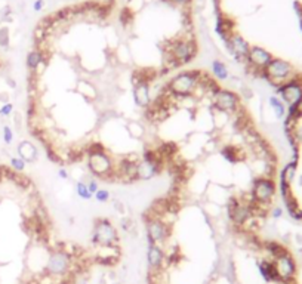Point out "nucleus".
Returning <instances> with one entry per match:
<instances>
[{"label": "nucleus", "mask_w": 302, "mask_h": 284, "mask_svg": "<svg viewBox=\"0 0 302 284\" xmlns=\"http://www.w3.org/2000/svg\"><path fill=\"white\" fill-rule=\"evenodd\" d=\"M210 72H212V78L216 83H224L230 78V70L226 67V64L222 60H212L210 62Z\"/></svg>", "instance_id": "15"}, {"label": "nucleus", "mask_w": 302, "mask_h": 284, "mask_svg": "<svg viewBox=\"0 0 302 284\" xmlns=\"http://www.w3.org/2000/svg\"><path fill=\"white\" fill-rule=\"evenodd\" d=\"M56 175H58L60 179H62V180H68V179H70V174H68V170H67L66 168H60L58 172H56Z\"/></svg>", "instance_id": "29"}, {"label": "nucleus", "mask_w": 302, "mask_h": 284, "mask_svg": "<svg viewBox=\"0 0 302 284\" xmlns=\"http://www.w3.org/2000/svg\"><path fill=\"white\" fill-rule=\"evenodd\" d=\"M9 44V30L0 28V46L6 48Z\"/></svg>", "instance_id": "27"}, {"label": "nucleus", "mask_w": 302, "mask_h": 284, "mask_svg": "<svg viewBox=\"0 0 302 284\" xmlns=\"http://www.w3.org/2000/svg\"><path fill=\"white\" fill-rule=\"evenodd\" d=\"M14 112V104L10 102H4L0 106V117H9Z\"/></svg>", "instance_id": "25"}, {"label": "nucleus", "mask_w": 302, "mask_h": 284, "mask_svg": "<svg viewBox=\"0 0 302 284\" xmlns=\"http://www.w3.org/2000/svg\"><path fill=\"white\" fill-rule=\"evenodd\" d=\"M226 49L228 50V54L237 61V62H246L249 50H250V44L249 42L240 34V33H232L230 36L228 42L226 44Z\"/></svg>", "instance_id": "9"}, {"label": "nucleus", "mask_w": 302, "mask_h": 284, "mask_svg": "<svg viewBox=\"0 0 302 284\" xmlns=\"http://www.w3.org/2000/svg\"><path fill=\"white\" fill-rule=\"evenodd\" d=\"M168 2H170L174 6H178V8L186 9V8H188L190 4H191V2H192V0H168Z\"/></svg>", "instance_id": "28"}, {"label": "nucleus", "mask_w": 302, "mask_h": 284, "mask_svg": "<svg viewBox=\"0 0 302 284\" xmlns=\"http://www.w3.org/2000/svg\"><path fill=\"white\" fill-rule=\"evenodd\" d=\"M272 216H274V218H280V216H282V209H274V210H272Z\"/></svg>", "instance_id": "31"}, {"label": "nucleus", "mask_w": 302, "mask_h": 284, "mask_svg": "<svg viewBox=\"0 0 302 284\" xmlns=\"http://www.w3.org/2000/svg\"><path fill=\"white\" fill-rule=\"evenodd\" d=\"M151 83H138L132 88V100L134 104L142 110H147L151 106L152 96L150 92Z\"/></svg>", "instance_id": "12"}, {"label": "nucleus", "mask_w": 302, "mask_h": 284, "mask_svg": "<svg viewBox=\"0 0 302 284\" xmlns=\"http://www.w3.org/2000/svg\"><path fill=\"white\" fill-rule=\"evenodd\" d=\"M197 43L192 37L184 36V37H176L172 40L166 49H164V56L172 58L180 67L191 62L196 55H197Z\"/></svg>", "instance_id": "3"}, {"label": "nucleus", "mask_w": 302, "mask_h": 284, "mask_svg": "<svg viewBox=\"0 0 302 284\" xmlns=\"http://www.w3.org/2000/svg\"><path fill=\"white\" fill-rule=\"evenodd\" d=\"M73 266V254L64 248H56L49 253L43 272L48 277H64L70 272Z\"/></svg>", "instance_id": "5"}, {"label": "nucleus", "mask_w": 302, "mask_h": 284, "mask_svg": "<svg viewBox=\"0 0 302 284\" xmlns=\"http://www.w3.org/2000/svg\"><path fill=\"white\" fill-rule=\"evenodd\" d=\"M90 242L95 248H113L118 243V232L112 220L100 218L94 222Z\"/></svg>", "instance_id": "4"}, {"label": "nucleus", "mask_w": 302, "mask_h": 284, "mask_svg": "<svg viewBox=\"0 0 302 284\" xmlns=\"http://www.w3.org/2000/svg\"><path fill=\"white\" fill-rule=\"evenodd\" d=\"M94 198H95V202L104 204V203H108V202H110L112 194H110V191H108L107 188H100V190L94 194Z\"/></svg>", "instance_id": "22"}, {"label": "nucleus", "mask_w": 302, "mask_h": 284, "mask_svg": "<svg viewBox=\"0 0 302 284\" xmlns=\"http://www.w3.org/2000/svg\"><path fill=\"white\" fill-rule=\"evenodd\" d=\"M280 94H282V96H283V100L288 102V104H296L298 101H300V98H301V92H300V89L296 88V86H294V84H289V86H284V88H282L280 89Z\"/></svg>", "instance_id": "19"}, {"label": "nucleus", "mask_w": 302, "mask_h": 284, "mask_svg": "<svg viewBox=\"0 0 302 284\" xmlns=\"http://www.w3.org/2000/svg\"><path fill=\"white\" fill-rule=\"evenodd\" d=\"M46 64L44 62V50H40V49H33L27 54L26 56V66L27 68L32 71L33 74H36L38 70L40 68V66Z\"/></svg>", "instance_id": "16"}, {"label": "nucleus", "mask_w": 302, "mask_h": 284, "mask_svg": "<svg viewBox=\"0 0 302 284\" xmlns=\"http://www.w3.org/2000/svg\"><path fill=\"white\" fill-rule=\"evenodd\" d=\"M210 102H212L210 106H215V108L224 111V112L230 114V116L236 114L240 110V104H242L240 95L236 90L224 89V88H220L216 92L212 94Z\"/></svg>", "instance_id": "7"}, {"label": "nucleus", "mask_w": 302, "mask_h": 284, "mask_svg": "<svg viewBox=\"0 0 302 284\" xmlns=\"http://www.w3.org/2000/svg\"><path fill=\"white\" fill-rule=\"evenodd\" d=\"M271 60H272V55L268 50H265L264 48H261V46H250L246 64L250 68L262 72L265 70V67L271 62Z\"/></svg>", "instance_id": "10"}, {"label": "nucleus", "mask_w": 302, "mask_h": 284, "mask_svg": "<svg viewBox=\"0 0 302 284\" xmlns=\"http://www.w3.org/2000/svg\"><path fill=\"white\" fill-rule=\"evenodd\" d=\"M170 225L166 224L162 218L146 216V234L148 244H166L170 237Z\"/></svg>", "instance_id": "6"}, {"label": "nucleus", "mask_w": 302, "mask_h": 284, "mask_svg": "<svg viewBox=\"0 0 302 284\" xmlns=\"http://www.w3.org/2000/svg\"><path fill=\"white\" fill-rule=\"evenodd\" d=\"M74 191H76V196H77L80 200H83V202H89V200L94 197V196L89 192V190H88L86 180H83V179H80V180L76 182Z\"/></svg>", "instance_id": "20"}, {"label": "nucleus", "mask_w": 302, "mask_h": 284, "mask_svg": "<svg viewBox=\"0 0 302 284\" xmlns=\"http://www.w3.org/2000/svg\"><path fill=\"white\" fill-rule=\"evenodd\" d=\"M126 132H128V136L130 140L140 141L146 135V126L142 123H140L138 120H129L126 123Z\"/></svg>", "instance_id": "17"}, {"label": "nucleus", "mask_w": 302, "mask_h": 284, "mask_svg": "<svg viewBox=\"0 0 302 284\" xmlns=\"http://www.w3.org/2000/svg\"><path fill=\"white\" fill-rule=\"evenodd\" d=\"M202 76H203V71L200 70L180 71L170 80L166 82V92L170 95L174 102L194 98V94L200 84Z\"/></svg>", "instance_id": "1"}, {"label": "nucleus", "mask_w": 302, "mask_h": 284, "mask_svg": "<svg viewBox=\"0 0 302 284\" xmlns=\"http://www.w3.org/2000/svg\"><path fill=\"white\" fill-rule=\"evenodd\" d=\"M77 92L82 96H84L86 100H92V101L96 100V96H98V90H96L95 84L92 82H89V80H78Z\"/></svg>", "instance_id": "18"}, {"label": "nucleus", "mask_w": 302, "mask_h": 284, "mask_svg": "<svg viewBox=\"0 0 302 284\" xmlns=\"http://www.w3.org/2000/svg\"><path fill=\"white\" fill-rule=\"evenodd\" d=\"M44 8V0H34L33 2V10L34 12H40Z\"/></svg>", "instance_id": "30"}, {"label": "nucleus", "mask_w": 302, "mask_h": 284, "mask_svg": "<svg viewBox=\"0 0 302 284\" xmlns=\"http://www.w3.org/2000/svg\"><path fill=\"white\" fill-rule=\"evenodd\" d=\"M86 185H88V190H89V192H90L92 196L100 190V184H98L96 178H90L89 180H86Z\"/></svg>", "instance_id": "26"}, {"label": "nucleus", "mask_w": 302, "mask_h": 284, "mask_svg": "<svg viewBox=\"0 0 302 284\" xmlns=\"http://www.w3.org/2000/svg\"><path fill=\"white\" fill-rule=\"evenodd\" d=\"M16 152H18V157L22 158L26 163H34L38 157V151L36 145L33 142L27 141V140H24V141L18 144Z\"/></svg>", "instance_id": "14"}, {"label": "nucleus", "mask_w": 302, "mask_h": 284, "mask_svg": "<svg viewBox=\"0 0 302 284\" xmlns=\"http://www.w3.org/2000/svg\"><path fill=\"white\" fill-rule=\"evenodd\" d=\"M2 135H3V142H4L6 145H10V144L14 142V130H12L10 126L4 124V126L2 128Z\"/></svg>", "instance_id": "24"}, {"label": "nucleus", "mask_w": 302, "mask_h": 284, "mask_svg": "<svg viewBox=\"0 0 302 284\" xmlns=\"http://www.w3.org/2000/svg\"><path fill=\"white\" fill-rule=\"evenodd\" d=\"M265 74V77L271 82H280L282 78L288 77V74L290 72V66L278 58H272L271 62L265 67V70L262 71Z\"/></svg>", "instance_id": "11"}, {"label": "nucleus", "mask_w": 302, "mask_h": 284, "mask_svg": "<svg viewBox=\"0 0 302 284\" xmlns=\"http://www.w3.org/2000/svg\"><path fill=\"white\" fill-rule=\"evenodd\" d=\"M270 106H272V110L276 111V116L277 117H283L284 116V106L282 104V101L276 96H270Z\"/></svg>", "instance_id": "23"}, {"label": "nucleus", "mask_w": 302, "mask_h": 284, "mask_svg": "<svg viewBox=\"0 0 302 284\" xmlns=\"http://www.w3.org/2000/svg\"><path fill=\"white\" fill-rule=\"evenodd\" d=\"M78 284H88L86 282H82V283H78Z\"/></svg>", "instance_id": "32"}, {"label": "nucleus", "mask_w": 302, "mask_h": 284, "mask_svg": "<svg viewBox=\"0 0 302 284\" xmlns=\"http://www.w3.org/2000/svg\"><path fill=\"white\" fill-rule=\"evenodd\" d=\"M9 166H10V169H12L14 172L22 174V172L26 170L27 163H26L22 158H20V157L16 156V157H10V158H9Z\"/></svg>", "instance_id": "21"}, {"label": "nucleus", "mask_w": 302, "mask_h": 284, "mask_svg": "<svg viewBox=\"0 0 302 284\" xmlns=\"http://www.w3.org/2000/svg\"><path fill=\"white\" fill-rule=\"evenodd\" d=\"M274 191H276V186L271 179L262 176L254 179L250 186V198H252L250 204L261 206V204L270 203V200L274 196Z\"/></svg>", "instance_id": "8"}, {"label": "nucleus", "mask_w": 302, "mask_h": 284, "mask_svg": "<svg viewBox=\"0 0 302 284\" xmlns=\"http://www.w3.org/2000/svg\"><path fill=\"white\" fill-rule=\"evenodd\" d=\"M86 163L89 174L94 178L110 179L114 178V160L107 152V150L100 144L95 142L86 148Z\"/></svg>", "instance_id": "2"}, {"label": "nucleus", "mask_w": 302, "mask_h": 284, "mask_svg": "<svg viewBox=\"0 0 302 284\" xmlns=\"http://www.w3.org/2000/svg\"><path fill=\"white\" fill-rule=\"evenodd\" d=\"M164 260H166V254L162 246L147 244V264L151 271H160Z\"/></svg>", "instance_id": "13"}]
</instances>
